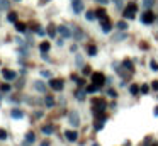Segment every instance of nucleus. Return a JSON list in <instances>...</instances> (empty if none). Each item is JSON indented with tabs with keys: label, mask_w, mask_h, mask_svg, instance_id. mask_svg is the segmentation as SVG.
Segmentation results:
<instances>
[{
	"label": "nucleus",
	"mask_w": 158,
	"mask_h": 146,
	"mask_svg": "<svg viewBox=\"0 0 158 146\" xmlns=\"http://www.w3.org/2000/svg\"><path fill=\"white\" fill-rule=\"evenodd\" d=\"M104 80H106V77H104L102 73H94V75H92V83L97 85V87H102V85H104Z\"/></svg>",
	"instance_id": "nucleus-1"
},
{
	"label": "nucleus",
	"mask_w": 158,
	"mask_h": 146,
	"mask_svg": "<svg viewBox=\"0 0 158 146\" xmlns=\"http://www.w3.org/2000/svg\"><path fill=\"white\" fill-rule=\"evenodd\" d=\"M134 14H136V5H134V3H129L127 9L124 10V17H126V19H133Z\"/></svg>",
	"instance_id": "nucleus-2"
},
{
	"label": "nucleus",
	"mask_w": 158,
	"mask_h": 146,
	"mask_svg": "<svg viewBox=\"0 0 158 146\" xmlns=\"http://www.w3.org/2000/svg\"><path fill=\"white\" fill-rule=\"evenodd\" d=\"M70 124L73 126V127H77V126H80V115H78V112H70Z\"/></svg>",
	"instance_id": "nucleus-3"
},
{
	"label": "nucleus",
	"mask_w": 158,
	"mask_h": 146,
	"mask_svg": "<svg viewBox=\"0 0 158 146\" xmlns=\"http://www.w3.org/2000/svg\"><path fill=\"white\" fill-rule=\"evenodd\" d=\"M141 20H143L144 24H151V22L155 20V14L148 10V12H144V14H143V17H141Z\"/></svg>",
	"instance_id": "nucleus-4"
},
{
	"label": "nucleus",
	"mask_w": 158,
	"mask_h": 146,
	"mask_svg": "<svg viewBox=\"0 0 158 146\" xmlns=\"http://www.w3.org/2000/svg\"><path fill=\"white\" fill-rule=\"evenodd\" d=\"M56 29H58V32L61 34V36H65V37H72L73 36V32L66 26H60V27H56Z\"/></svg>",
	"instance_id": "nucleus-5"
},
{
	"label": "nucleus",
	"mask_w": 158,
	"mask_h": 146,
	"mask_svg": "<svg viewBox=\"0 0 158 146\" xmlns=\"http://www.w3.org/2000/svg\"><path fill=\"white\" fill-rule=\"evenodd\" d=\"M83 10V2L82 0H73V12L80 14Z\"/></svg>",
	"instance_id": "nucleus-6"
},
{
	"label": "nucleus",
	"mask_w": 158,
	"mask_h": 146,
	"mask_svg": "<svg viewBox=\"0 0 158 146\" xmlns=\"http://www.w3.org/2000/svg\"><path fill=\"white\" fill-rule=\"evenodd\" d=\"M49 85H51L53 90H61V88H63V81L61 80H51V81H49Z\"/></svg>",
	"instance_id": "nucleus-7"
},
{
	"label": "nucleus",
	"mask_w": 158,
	"mask_h": 146,
	"mask_svg": "<svg viewBox=\"0 0 158 146\" xmlns=\"http://www.w3.org/2000/svg\"><path fill=\"white\" fill-rule=\"evenodd\" d=\"M2 77H4L5 80H14L15 73H14V71H10V70H4V71H2Z\"/></svg>",
	"instance_id": "nucleus-8"
},
{
	"label": "nucleus",
	"mask_w": 158,
	"mask_h": 146,
	"mask_svg": "<svg viewBox=\"0 0 158 146\" xmlns=\"http://www.w3.org/2000/svg\"><path fill=\"white\" fill-rule=\"evenodd\" d=\"M65 136H66V139H68V141H77V138H78V134H77L75 131H66Z\"/></svg>",
	"instance_id": "nucleus-9"
},
{
	"label": "nucleus",
	"mask_w": 158,
	"mask_h": 146,
	"mask_svg": "<svg viewBox=\"0 0 158 146\" xmlns=\"http://www.w3.org/2000/svg\"><path fill=\"white\" fill-rule=\"evenodd\" d=\"M110 27H112V26H110V24H109V20H102V31H104V32H110Z\"/></svg>",
	"instance_id": "nucleus-10"
},
{
	"label": "nucleus",
	"mask_w": 158,
	"mask_h": 146,
	"mask_svg": "<svg viewBox=\"0 0 158 146\" xmlns=\"http://www.w3.org/2000/svg\"><path fill=\"white\" fill-rule=\"evenodd\" d=\"M34 88H36V90H39V92H46V85L43 83V81H36Z\"/></svg>",
	"instance_id": "nucleus-11"
},
{
	"label": "nucleus",
	"mask_w": 158,
	"mask_h": 146,
	"mask_svg": "<svg viewBox=\"0 0 158 146\" xmlns=\"http://www.w3.org/2000/svg\"><path fill=\"white\" fill-rule=\"evenodd\" d=\"M9 7H10L9 0H0V10H9Z\"/></svg>",
	"instance_id": "nucleus-12"
},
{
	"label": "nucleus",
	"mask_w": 158,
	"mask_h": 146,
	"mask_svg": "<svg viewBox=\"0 0 158 146\" xmlns=\"http://www.w3.org/2000/svg\"><path fill=\"white\" fill-rule=\"evenodd\" d=\"M95 14H97V17H99L100 20H106L107 19V12H106V10H97Z\"/></svg>",
	"instance_id": "nucleus-13"
},
{
	"label": "nucleus",
	"mask_w": 158,
	"mask_h": 146,
	"mask_svg": "<svg viewBox=\"0 0 158 146\" xmlns=\"http://www.w3.org/2000/svg\"><path fill=\"white\" fill-rule=\"evenodd\" d=\"M39 49L43 51V53H48L49 51V43L46 41V43H41V46H39Z\"/></svg>",
	"instance_id": "nucleus-14"
},
{
	"label": "nucleus",
	"mask_w": 158,
	"mask_h": 146,
	"mask_svg": "<svg viewBox=\"0 0 158 146\" xmlns=\"http://www.w3.org/2000/svg\"><path fill=\"white\" fill-rule=\"evenodd\" d=\"M72 32L75 34V36L78 37V39H82V37H83V32H82V31L78 29V27H73V31H72Z\"/></svg>",
	"instance_id": "nucleus-15"
},
{
	"label": "nucleus",
	"mask_w": 158,
	"mask_h": 146,
	"mask_svg": "<svg viewBox=\"0 0 158 146\" xmlns=\"http://www.w3.org/2000/svg\"><path fill=\"white\" fill-rule=\"evenodd\" d=\"M153 3H155V0H143V7H144V9H151Z\"/></svg>",
	"instance_id": "nucleus-16"
},
{
	"label": "nucleus",
	"mask_w": 158,
	"mask_h": 146,
	"mask_svg": "<svg viewBox=\"0 0 158 146\" xmlns=\"http://www.w3.org/2000/svg\"><path fill=\"white\" fill-rule=\"evenodd\" d=\"M44 104L48 105V107H53V105H55V100H53L51 97H48V95H46V97H44Z\"/></svg>",
	"instance_id": "nucleus-17"
},
{
	"label": "nucleus",
	"mask_w": 158,
	"mask_h": 146,
	"mask_svg": "<svg viewBox=\"0 0 158 146\" xmlns=\"http://www.w3.org/2000/svg\"><path fill=\"white\" fill-rule=\"evenodd\" d=\"M22 115H24V112H22V111H12V117H15V119H21Z\"/></svg>",
	"instance_id": "nucleus-18"
},
{
	"label": "nucleus",
	"mask_w": 158,
	"mask_h": 146,
	"mask_svg": "<svg viewBox=\"0 0 158 146\" xmlns=\"http://www.w3.org/2000/svg\"><path fill=\"white\" fill-rule=\"evenodd\" d=\"M123 65H124V68H126V70H129V71H133V70H134V68H133V63H131V61H127V60L124 61Z\"/></svg>",
	"instance_id": "nucleus-19"
},
{
	"label": "nucleus",
	"mask_w": 158,
	"mask_h": 146,
	"mask_svg": "<svg viewBox=\"0 0 158 146\" xmlns=\"http://www.w3.org/2000/svg\"><path fill=\"white\" fill-rule=\"evenodd\" d=\"M15 29L21 31V32H24V31H26V26H24L22 22H15Z\"/></svg>",
	"instance_id": "nucleus-20"
},
{
	"label": "nucleus",
	"mask_w": 158,
	"mask_h": 146,
	"mask_svg": "<svg viewBox=\"0 0 158 146\" xmlns=\"http://www.w3.org/2000/svg\"><path fill=\"white\" fill-rule=\"evenodd\" d=\"M43 132H44V134H51L53 127H51V126H43Z\"/></svg>",
	"instance_id": "nucleus-21"
},
{
	"label": "nucleus",
	"mask_w": 158,
	"mask_h": 146,
	"mask_svg": "<svg viewBox=\"0 0 158 146\" xmlns=\"http://www.w3.org/2000/svg\"><path fill=\"white\" fill-rule=\"evenodd\" d=\"M129 90H131V94H133V95H136L138 92H139V87H138V85H131Z\"/></svg>",
	"instance_id": "nucleus-22"
},
{
	"label": "nucleus",
	"mask_w": 158,
	"mask_h": 146,
	"mask_svg": "<svg viewBox=\"0 0 158 146\" xmlns=\"http://www.w3.org/2000/svg\"><path fill=\"white\" fill-rule=\"evenodd\" d=\"M9 20H10V22H17V14L15 12L9 14Z\"/></svg>",
	"instance_id": "nucleus-23"
},
{
	"label": "nucleus",
	"mask_w": 158,
	"mask_h": 146,
	"mask_svg": "<svg viewBox=\"0 0 158 146\" xmlns=\"http://www.w3.org/2000/svg\"><path fill=\"white\" fill-rule=\"evenodd\" d=\"M127 27V24L124 22V20H121V22H117V29H121V31H124Z\"/></svg>",
	"instance_id": "nucleus-24"
},
{
	"label": "nucleus",
	"mask_w": 158,
	"mask_h": 146,
	"mask_svg": "<svg viewBox=\"0 0 158 146\" xmlns=\"http://www.w3.org/2000/svg\"><path fill=\"white\" fill-rule=\"evenodd\" d=\"M0 139H2V141H4V139H7V131H5V129H2V127H0Z\"/></svg>",
	"instance_id": "nucleus-25"
},
{
	"label": "nucleus",
	"mask_w": 158,
	"mask_h": 146,
	"mask_svg": "<svg viewBox=\"0 0 158 146\" xmlns=\"http://www.w3.org/2000/svg\"><path fill=\"white\" fill-rule=\"evenodd\" d=\"M89 53H90V56H95V54H97V48L95 46H89Z\"/></svg>",
	"instance_id": "nucleus-26"
},
{
	"label": "nucleus",
	"mask_w": 158,
	"mask_h": 146,
	"mask_svg": "<svg viewBox=\"0 0 158 146\" xmlns=\"http://www.w3.org/2000/svg\"><path fill=\"white\" fill-rule=\"evenodd\" d=\"M83 97H85V92H83V90H78V92H77V98H78V100H82Z\"/></svg>",
	"instance_id": "nucleus-27"
},
{
	"label": "nucleus",
	"mask_w": 158,
	"mask_h": 146,
	"mask_svg": "<svg viewBox=\"0 0 158 146\" xmlns=\"http://www.w3.org/2000/svg\"><path fill=\"white\" fill-rule=\"evenodd\" d=\"M150 66H151V70H153V71H158V63H156V61H151Z\"/></svg>",
	"instance_id": "nucleus-28"
},
{
	"label": "nucleus",
	"mask_w": 158,
	"mask_h": 146,
	"mask_svg": "<svg viewBox=\"0 0 158 146\" xmlns=\"http://www.w3.org/2000/svg\"><path fill=\"white\" fill-rule=\"evenodd\" d=\"M56 31H58V29H55V27H49V29H48V34H49V36H55V34H56Z\"/></svg>",
	"instance_id": "nucleus-29"
},
{
	"label": "nucleus",
	"mask_w": 158,
	"mask_h": 146,
	"mask_svg": "<svg viewBox=\"0 0 158 146\" xmlns=\"http://www.w3.org/2000/svg\"><path fill=\"white\" fill-rule=\"evenodd\" d=\"M97 88H99V87H97V85H90V87H87V92H95L97 90Z\"/></svg>",
	"instance_id": "nucleus-30"
},
{
	"label": "nucleus",
	"mask_w": 158,
	"mask_h": 146,
	"mask_svg": "<svg viewBox=\"0 0 158 146\" xmlns=\"http://www.w3.org/2000/svg\"><path fill=\"white\" fill-rule=\"evenodd\" d=\"M26 139H27V141H34V134H32V132H27Z\"/></svg>",
	"instance_id": "nucleus-31"
},
{
	"label": "nucleus",
	"mask_w": 158,
	"mask_h": 146,
	"mask_svg": "<svg viewBox=\"0 0 158 146\" xmlns=\"http://www.w3.org/2000/svg\"><path fill=\"white\" fill-rule=\"evenodd\" d=\"M87 19H89V20L95 19V15H94V12H87Z\"/></svg>",
	"instance_id": "nucleus-32"
},
{
	"label": "nucleus",
	"mask_w": 158,
	"mask_h": 146,
	"mask_svg": "<svg viewBox=\"0 0 158 146\" xmlns=\"http://www.w3.org/2000/svg\"><path fill=\"white\" fill-rule=\"evenodd\" d=\"M36 32H38L39 36H43V34H44V29H41V27H38V29H36Z\"/></svg>",
	"instance_id": "nucleus-33"
},
{
	"label": "nucleus",
	"mask_w": 158,
	"mask_h": 146,
	"mask_svg": "<svg viewBox=\"0 0 158 146\" xmlns=\"http://www.w3.org/2000/svg\"><path fill=\"white\" fill-rule=\"evenodd\" d=\"M41 75H43V77H46V78L51 77V73H49V71H41Z\"/></svg>",
	"instance_id": "nucleus-34"
},
{
	"label": "nucleus",
	"mask_w": 158,
	"mask_h": 146,
	"mask_svg": "<svg viewBox=\"0 0 158 146\" xmlns=\"http://www.w3.org/2000/svg\"><path fill=\"white\" fill-rule=\"evenodd\" d=\"M9 88H10V85H7V83H4V85H2V90H4V92H7Z\"/></svg>",
	"instance_id": "nucleus-35"
},
{
	"label": "nucleus",
	"mask_w": 158,
	"mask_h": 146,
	"mask_svg": "<svg viewBox=\"0 0 158 146\" xmlns=\"http://www.w3.org/2000/svg\"><path fill=\"white\" fill-rule=\"evenodd\" d=\"M141 92H143V94H146V92H148V85H143V87H141Z\"/></svg>",
	"instance_id": "nucleus-36"
},
{
	"label": "nucleus",
	"mask_w": 158,
	"mask_h": 146,
	"mask_svg": "<svg viewBox=\"0 0 158 146\" xmlns=\"http://www.w3.org/2000/svg\"><path fill=\"white\" fill-rule=\"evenodd\" d=\"M151 87H153V90H158V81H153V83H151Z\"/></svg>",
	"instance_id": "nucleus-37"
},
{
	"label": "nucleus",
	"mask_w": 158,
	"mask_h": 146,
	"mask_svg": "<svg viewBox=\"0 0 158 146\" xmlns=\"http://www.w3.org/2000/svg\"><path fill=\"white\" fill-rule=\"evenodd\" d=\"M97 2L102 3V5H107V3H109V0H97Z\"/></svg>",
	"instance_id": "nucleus-38"
},
{
	"label": "nucleus",
	"mask_w": 158,
	"mask_h": 146,
	"mask_svg": "<svg viewBox=\"0 0 158 146\" xmlns=\"http://www.w3.org/2000/svg\"><path fill=\"white\" fill-rule=\"evenodd\" d=\"M124 37H126V36H124V34H119V36H116V37H114V39H124Z\"/></svg>",
	"instance_id": "nucleus-39"
},
{
	"label": "nucleus",
	"mask_w": 158,
	"mask_h": 146,
	"mask_svg": "<svg viewBox=\"0 0 158 146\" xmlns=\"http://www.w3.org/2000/svg\"><path fill=\"white\" fill-rule=\"evenodd\" d=\"M116 3H117V5H121V3H123V0H116Z\"/></svg>",
	"instance_id": "nucleus-40"
},
{
	"label": "nucleus",
	"mask_w": 158,
	"mask_h": 146,
	"mask_svg": "<svg viewBox=\"0 0 158 146\" xmlns=\"http://www.w3.org/2000/svg\"><path fill=\"white\" fill-rule=\"evenodd\" d=\"M15 2H21V0H15Z\"/></svg>",
	"instance_id": "nucleus-41"
},
{
	"label": "nucleus",
	"mask_w": 158,
	"mask_h": 146,
	"mask_svg": "<svg viewBox=\"0 0 158 146\" xmlns=\"http://www.w3.org/2000/svg\"><path fill=\"white\" fill-rule=\"evenodd\" d=\"M94 146H97V144H94Z\"/></svg>",
	"instance_id": "nucleus-42"
}]
</instances>
